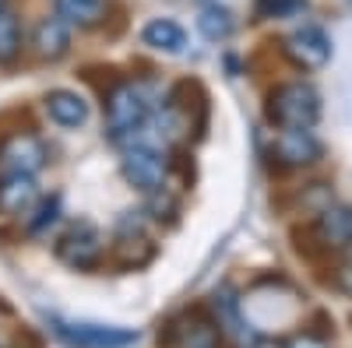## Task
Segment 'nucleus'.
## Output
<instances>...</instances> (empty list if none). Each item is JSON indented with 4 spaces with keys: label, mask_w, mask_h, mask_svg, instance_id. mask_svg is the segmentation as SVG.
<instances>
[{
    "label": "nucleus",
    "mask_w": 352,
    "mask_h": 348,
    "mask_svg": "<svg viewBox=\"0 0 352 348\" xmlns=\"http://www.w3.org/2000/svg\"><path fill=\"white\" fill-rule=\"evenodd\" d=\"M46 113H50V120H53L56 127H67V130L88 124V102H85L78 92H71V89L50 92V95H46Z\"/></svg>",
    "instance_id": "obj_16"
},
{
    "label": "nucleus",
    "mask_w": 352,
    "mask_h": 348,
    "mask_svg": "<svg viewBox=\"0 0 352 348\" xmlns=\"http://www.w3.org/2000/svg\"><path fill=\"white\" fill-rule=\"evenodd\" d=\"M307 8V0H254V18L272 21V18H292Z\"/></svg>",
    "instance_id": "obj_19"
},
{
    "label": "nucleus",
    "mask_w": 352,
    "mask_h": 348,
    "mask_svg": "<svg viewBox=\"0 0 352 348\" xmlns=\"http://www.w3.org/2000/svg\"><path fill=\"white\" fill-rule=\"evenodd\" d=\"M21 56V21H18V11L8 4L0 8V64H14Z\"/></svg>",
    "instance_id": "obj_17"
},
{
    "label": "nucleus",
    "mask_w": 352,
    "mask_h": 348,
    "mask_svg": "<svg viewBox=\"0 0 352 348\" xmlns=\"http://www.w3.org/2000/svg\"><path fill=\"white\" fill-rule=\"evenodd\" d=\"M50 152L43 137L36 134H8L0 141V172H28V176H36V172L46 165Z\"/></svg>",
    "instance_id": "obj_8"
},
{
    "label": "nucleus",
    "mask_w": 352,
    "mask_h": 348,
    "mask_svg": "<svg viewBox=\"0 0 352 348\" xmlns=\"http://www.w3.org/2000/svg\"><path fill=\"white\" fill-rule=\"evenodd\" d=\"M102 253H106V240H102L99 225H92V222H78L56 240V260L74 268V271L96 268L102 260Z\"/></svg>",
    "instance_id": "obj_5"
},
{
    "label": "nucleus",
    "mask_w": 352,
    "mask_h": 348,
    "mask_svg": "<svg viewBox=\"0 0 352 348\" xmlns=\"http://www.w3.org/2000/svg\"><path fill=\"white\" fill-rule=\"evenodd\" d=\"M197 28H201V36H204V39L222 43V39L232 36V14H229L226 8L212 4V8H204V11L197 14Z\"/></svg>",
    "instance_id": "obj_18"
},
{
    "label": "nucleus",
    "mask_w": 352,
    "mask_h": 348,
    "mask_svg": "<svg viewBox=\"0 0 352 348\" xmlns=\"http://www.w3.org/2000/svg\"><path fill=\"white\" fill-rule=\"evenodd\" d=\"M109 0H53V14H60L71 28H99L109 18Z\"/></svg>",
    "instance_id": "obj_14"
},
{
    "label": "nucleus",
    "mask_w": 352,
    "mask_h": 348,
    "mask_svg": "<svg viewBox=\"0 0 352 348\" xmlns=\"http://www.w3.org/2000/svg\"><path fill=\"white\" fill-rule=\"evenodd\" d=\"M282 56L300 71H317L331 60V39L320 25H303L282 39Z\"/></svg>",
    "instance_id": "obj_6"
},
{
    "label": "nucleus",
    "mask_w": 352,
    "mask_h": 348,
    "mask_svg": "<svg viewBox=\"0 0 352 348\" xmlns=\"http://www.w3.org/2000/svg\"><path fill=\"white\" fill-rule=\"evenodd\" d=\"M314 236L317 243L331 250V253H342L352 246V208H342V205H328L317 211V222H314Z\"/></svg>",
    "instance_id": "obj_12"
},
{
    "label": "nucleus",
    "mask_w": 352,
    "mask_h": 348,
    "mask_svg": "<svg viewBox=\"0 0 352 348\" xmlns=\"http://www.w3.org/2000/svg\"><path fill=\"white\" fill-rule=\"evenodd\" d=\"M285 348H331V345L320 341V338H314V334H296V338L285 341Z\"/></svg>",
    "instance_id": "obj_21"
},
{
    "label": "nucleus",
    "mask_w": 352,
    "mask_h": 348,
    "mask_svg": "<svg viewBox=\"0 0 352 348\" xmlns=\"http://www.w3.org/2000/svg\"><path fill=\"white\" fill-rule=\"evenodd\" d=\"M152 257H155V243L148 236V229H144V222L134 215L120 218L116 236H113V260L131 271V268H144Z\"/></svg>",
    "instance_id": "obj_7"
},
{
    "label": "nucleus",
    "mask_w": 352,
    "mask_h": 348,
    "mask_svg": "<svg viewBox=\"0 0 352 348\" xmlns=\"http://www.w3.org/2000/svg\"><path fill=\"white\" fill-rule=\"evenodd\" d=\"M320 120V92L310 81H285L268 95V124L278 130H310Z\"/></svg>",
    "instance_id": "obj_2"
},
{
    "label": "nucleus",
    "mask_w": 352,
    "mask_h": 348,
    "mask_svg": "<svg viewBox=\"0 0 352 348\" xmlns=\"http://www.w3.org/2000/svg\"><path fill=\"white\" fill-rule=\"evenodd\" d=\"M32 211H36V218H28V232H32V236H39V232H43L46 225H53V222H56V215H60V197L39 200V205H36Z\"/></svg>",
    "instance_id": "obj_20"
},
{
    "label": "nucleus",
    "mask_w": 352,
    "mask_h": 348,
    "mask_svg": "<svg viewBox=\"0 0 352 348\" xmlns=\"http://www.w3.org/2000/svg\"><path fill=\"white\" fill-rule=\"evenodd\" d=\"M71 32H74V28L60 14L39 18L36 28H32V53L39 56V60H46V64L64 60V56L71 53Z\"/></svg>",
    "instance_id": "obj_10"
},
{
    "label": "nucleus",
    "mask_w": 352,
    "mask_h": 348,
    "mask_svg": "<svg viewBox=\"0 0 352 348\" xmlns=\"http://www.w3.org/2000/svg\"><path fill=\"white\" fill-rule=\"evenodd\" d=\"M272 155L289 169H300V165H310L320 159V141L310 130H278L275 144H272Z\"/></svg>",
    "instance_id": "obj_13"
},
{
    "label": "nucleus",
    "mask_w": 352,
    "mask_h": 348,
    "mask_svg": "<svg viewBox=\"0 0 352 348\" xmlns=\"http://www.w3.org/2000/svg\"><path fill=\"white\" fill-rule=\"evenodd\" d=\"M39 205V183L28 172H4L0 176V215L25 218Z\"/></svg>",
    "instance_id": "obj_11"
},
{
    "label": "nucleus",
    "mask_w": 352,
    "mask_h": 348,
    "mask_svg": "<svg viewBox=\"0 0 352 348\" xmlns=\"http://www.w3.org/2000/svg\"><path fill=\"white\" fill-rule=\"evenodd\" d=\"M152 113H155V99L148 84L141 81H116L106 92V130L116 144L144 141Z\"/></svg>",
    "instance_id": "obj_1"
},
{
    "label": "nucleus",
    "mask_w": 352,
    "mask_h": 348,
    "mask_svg": "<svg viewBox=\"0 0 352 348\" xmlns=\"http://www.w3.org/2000/svg\"><path fill=\"white\" fill-rule=\"evenodd\" d=\"M50 324L64 345L71 348H131L138 345L134 327L116 324H92V321H67V316H50Z\"/></svg>",
    "instance_id": "obj_4"
},
{
    "label": "nucleus",
    "mask_w": 352,
    "mask_h": 348,
    "mask_svg": "<svg viewBox=\"0 0 352 348\" xmlns=\"http://www.w3.org/2000/svg\"><path fill=\"white\" fill-rule=\"evenodd\" d=\"M141 43L155 49V53H166V56H180L187 49V32L173 18H152L148 25L141 28Z\"/></svg>",
    "instance_id": "obj_15"
},
{
    "label": "nucleus",
    "mask_w": 352,
    "mask_h": 348,
    "mask_svg": "<svg viewBox=\"0 0 352 348\" xmlns=\"http://www.w3.org/2000/svg\"><path fill=\"white\" fill-rule=\"evenodd\" d=\"M222 327L201 313H184L176 316L166 331V348H219Z\"/></svg>",
    "instance_id": "obj_9"
},
{
    "label": "nucleus",
    "mask_w": 352,
    "mask_h": 348,
    "mask_svg": "<svg viewBox=\"0 0 352 348\" xmlns=\"http://www.w3.org/2000/svg\"><path fill=\"white\" fill-rule=\"evenodd\" d=\"M120 172L134 190L159 194L166 190V180H169V155L155 141H134L127 144V152L120 159Z\"/></svg>",
    "instance_id": "obj_3"
}]
</instances>
